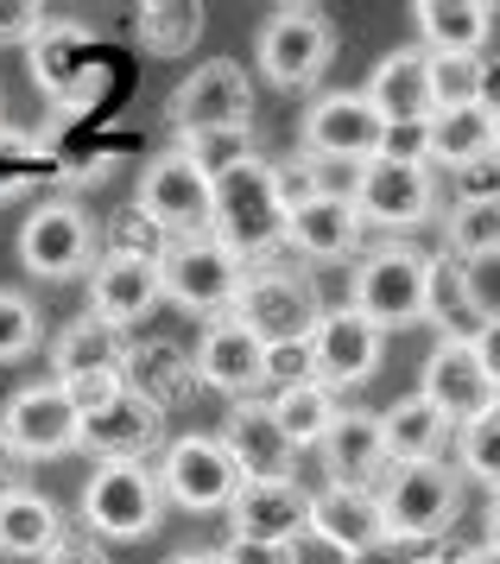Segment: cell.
Listing matches in <instances>:
<instances>
[{"instance_id":"60d3db41","label":"cell","mask_w":500,"mask_h":564,"mask_svg":"<svg viewBox=\"0 0 500 564\" xmlns=\"http://www.w3.org/2000/svg\"><path fill=\"white\" fill-rule=\"evenodd\" d=\"M165 248H172V235L159 229V223H146L140 209H127L121 223H115V235H108V248H101V254H140V260H165Z\"/></svg>"},{"instance_id":"d6a6232c","label":"cell","mask_w":500,"mask_h":564,"mask_svg":"<svg viewBox=\"0 0 500 564\" xmlns=\"http://www.w3.org/2000/svg\"><path fill=\"white\" fill-rule=\"evenodd\" d=\"M494 159V115L488 108H456V115H431V172H476Z\"/></svg>"},{"instance_id":"5bb4252c","label":"cell","mask_w":500,"mask_h":564,"mask_svg":"<svg viewBox=\"0 0 500 564\" xmlns=\"http://www.w3.org/2000/svg\"><path fill=\"white\" fill-rule=\"evenodd\" d=\"M380 108L368 102V89H324L317 102L298 115V147L304 159H329V165H368L380 159Z\"/></svg>"},{"instance_id":"836d02e7","label":"cell","mask_w":500,"mask_h":564,"mask_svg":"<svg viewBox=\"0 0 500 564\" xmlns=\"http://www.w3.org/2000/svg\"><path fill=\"white\" fill-rule=\"evenodd\" d=\"M267 406H273L279 432L292 437V451H317L329 437V425H336V412H343V393H329L324 381H285L267 393Z\"/></svg>"},{"instance_id":"4fadbf2b","label":"cell","mask_w":500,"mask_h":564,"mask_svg":"<svg viewBox=\"0 0 500 564\" xmlns=\"http://www.w3.org/2000/svg\"><path fill=\"white\" fill-rule=\"evenodd\" d=\"M355 209L368 229H387V235H405V229H425L437 223L444 209V191H437V172L431 165H393V159H368L349 184Z\"/></svg>"},{"instance_id":"7a4b0ae2","label":"cell","mask_w":500,"mask_h":564,"mask_svg":"<svg viewBox=\"0 0 500 564\" xmlns=\"http://www.w3.org/2000/svg\"><path fill=\"white\" fill-rule=\"evenodd\" d=\"M324 292L317 280L304 273L298 260H260L241 285V299H235V317L248 324L267 349H304L311 330L324 324Z\"/></svg>"},{"instance_id":"52a82bcc","label":"cell","mask_w":500,"mask_h":564,"mask_svg":"<svg viewBox=\"0 0 500 564\" xmlns=\"http://www.w3.org/2000/svg\"><path fill=\"white\" fill-rule=\"evenodd\" d=\"M248 273H253V260H241L222 235H184V241H172L165 260H159L165 299H172L177 311H197V317H222V311H235Z\"/></svg>"},{"instance_id":"8992f818","label":"cell","mask_w":500,"mask_h":564,"mask_svg":"<svg viewBox=\"0 0 500 564\" xmlns=\"http://www.w3.org/2000/svg\"><path fill=\"white\" fill-rule=\"evenodd\" d=\"M425 273H431V254L405 248V241H380L361 254L349 280V305L374 324L380 336L393 330H412L425 324Z\"/></svg>"},{"instance_id":"83f0119b","label":"cell","mask_w":500,"mask_h":564,"mask_svg":"<svg viewBox=\"0 0 500 564\" xmlns=\"http://www.w3.org/2000/svg\"><path fill=\"white\" fill-rule=\"evenodd\" d=\"M412 26L431 57H481V45L494 39V7L488 0H419Z\"/></svg>"},{"instance_id":"9a60e30c","label":"cell","mask_w":500,"mask_h":564,"mask_svg":"<svg viewBox=\"0 0 500 564\" xmlns=\"http://www.w3.org/2000/svg\"><path fill=\"white\" fill-rule=\"evenodd\" d=\"M159 482H165V501L191 513H228V501L241 495V469L228 457L222 437L209 432H184L159 451Z\"/></svg>"},{"instance_id":"4316f807","label":"cell","mask_w":500,"mask_h":564,"mask_svg":"<svg viewBox=\"0 0 500 564\" xmlns=\"http://www.w3.org/2000/svg\"><path fill=\"white\" fill-rule=\"evenodd\" d=\"M64 539H70V527H64V508L51 495H39V488H25V482L0 495V558L45 564Z\"/></svg>"},{"instance_id":"816d5d0a","label":"cell","mask_w":500,"mask_h":564,"mask_svg":"<svg viewBox=\"0 0 500 564\" xmlns=\"http://www.w3.org/2000/svg\"><path fill=\"white\" fill-rule=\"evenodd\" d=\"M450 564H500V552L494 545H469V552H456Z\"/></svg>"},{"instance_id":"bcb514c9","label":"cell","mask_w":500,"mask_h":564,"mask_svg":"<svg viewBox=\"0 0 500 564\" xmlns=\"http://www.w3.org/2000/svg\"><path fill=\"white\" fill-rule=\"evenodd\" d=\"M45 564H115V558H108V545H101V539H76V533H70Z\"/></svg>"},{"instance_id":"cb8c5ba5","label":"cell","mask_w":500,"mask_h":564,"mask_svg":"<svg viewBox=\"0 0 500 564\" xmlns=\"http://www.w3.org/2000/svg\"><path fill=\"white\" fill-rule=\"evenodd\" d=\"M311 533H324L336 552H349L355 564L387 545V520H380V495L374 488H349V482H324L311 488Z\"/></svg>"},{"instance_id":"ffe728a7","label":"cell","mask_w":500,"mask_h":564,"mask_svg":"<svg viewBox=\"0 0 500 564\" xmlns=\"http://www.w3.org/2000/svg\"><path fill=\"white\" fill-rule=\"evenodd\" d=\"M216 437L228 444L241 482H292L298 476V451H292V437L279 432V419L267 400H235Z\"/></svg>"},{"instance_id":"9c48e42d","label":"cell","mask_w":500,"mask_h":564,"mask_svg":"<svg viewBox=\"0 0 500 564\" xmlns=\"http://www.w3.org/2000/svg\"><path fill=\"white\" fill-rule=\"evenodd\" d=\"M101 241L96 223H89V209L70 204V197H57V204H39L32 216L20 223V267L32 280L45 285H64V280H89L101 260Z\"/></svg>"},{"instance_id":"d4e9b609","label":"cell","mask_w":500,"mask_h":564,"mask_svg":"<svg viewBox=\"0 0 500 564\" xmlns=\"http://www.w3.org/2000/svg\"><path fill=\"white\" fill-rule=\"evenodd\" d=\"M127 330H115V324H101V317H70L64 330L51 336V381H96V375H127Z\"/></svg>"},{"instance_id":"f1b7e54d","label":"cell","mask_w":500,"mask_h":564,"mask_svg":"<svg viewBox=\"0 0 500 564\" xmlns=\"http://www.w3.org/2000/svg\"><path fill=\"white\" fill-rule=\"evenodd\" d=\"M368 102L380 121H431V52L425 45H393L368 77Z\"/></svg>"},{"instance_id":"5b68a950","label":"cell","mask_w":500,"mask_h":564,"mask_svg":"<svg viewBox=\"0 0 500 564\" xmlns=\"http://www.w3.org/2000/svg\"><path fill=\"white\" fill-rule=\"evenodd\" d=\"M329 57H336V20H329L324 7H311V0H285L267 13V26L253 39V64H260V77L285 89V96H298V89H317L329 70Z\"/></svg>"},{"instance_id":"b9f144b4","label":"cell","mask_w":500,"mask_h":564,"mask_svg":"<svg viewBox=\"0 0 500 564\" xmlns=\"http://www.w3.org/2000/svg\"><path fill=\"white\" fill-rule=\"evenodd\" d=\"M380 159H393V165H431V121H387Z\"/></svg>"},{"instance_id":"f546056e","label":"cell","mask_w":500,"mask_h":564,"mask_svg":"<svg viewBox=\"0 0 500 564\" xmlns=\"http://www.w3.org/2000/svg\"><path fill=\"white\" fill-rule=\"evenodd\" d=\"M488 305H481V285H476V267L456 254H431V273H425V324H437L444 336H476Z\"/></svg>"},{"instance_id":"7402d4cb","label":"cell","mask_w":500,"mask_h":564,"mask_svg":"<svg viewBox=\"0 0 500 564\" xmlns=\"http://www.w3.org/2000/svg\"><path fill=\"white\" fill-rule=\"evenodd\" d=\"M159 305H165L159 260H140V254H101L96 260V273H89V317L115 324V330H133Z\"/></svg>"},{"instance_id":"603a6c76","label":"cell","mask_w":500,"mask_h":564,"mask_svg":"<svg viewBox=\"0 0 500 564\" xmlns=\"http://www.w3.org/2000/svg\"><path fill=\"white\" fill-rule=\"evenodd\" d=\"M228 533L260 539V545H292L311 533V488L292 482H241V495L228 501Z\"/></svg>"},{"instance_id":"f35d334b","label":"cell","mask_w":500,"mask_h":564,"mask_svg":"<svg viewBox=\"0 0 500 564\" xmlns=\"http://www.w3.org/2000/svg\"><path fill=\"white\" fill-rule=\"evenodd\" d=\"M39 343H45L39 305H32L25 292H7V285H0V361H25V356H39Z\"/></svg>"},{"instance_id":"ba28073f","label":"cell","mask_w":500,"mask_h":564,"mask_svg":"<svg viewBox=\"0 0 500 564\" xmlns=\"http://www.w3.org/2000/svg\"><path fill=\"white\" fill-rule=\"evenodd\" d=\"M25 70L39 83V96L57 102L64 115L96 108V96L108 89V57L76 20H45V32L25 45Z\"/></svg>"},{"instance_id":"c3c4849f","label":"cell","mask_w":500,"mask_h":564,"mask_svg":"<svg viewBox=\"0 0 500 564\" xmlns=\"http://www.w3.org/2000/svg\"><path fill=\"white\" fill-rule=\"evenodd\" d=\"M481 545H494L500 552V488L488 495V513H481Z\"/></svg>"},{"instance_id":"3957f363","label":"cell","mask_w":500,"mask_h":564,"mask_svg":"<svg viewBox=\"0 0 500 564\" xmlns=\"http://www.w3.org/2000/svg\"><path fill=\"white\" fill-rule=\"evenodd\" d=\"M209 235H222L241 260H260L285 248V191H279V165L267 159H241L235 172L216 178V223Z\"/></svg>"},{"instance_id":"74e56055","label":"cell","mask_w":500,"mask_h":564,"mask_svg":"<svg viewBox=\"0 0 500 564\" xmlns=\"http://www.w3.org/2000/svg\"><path fill=\"white\" fill-rule=\"evenodd\" d=\"M481 77H488V57H431V115L481 108Z\"/></svg>"},{"instance_id":"f907efd6","label":"cell","mask_w":500,"mask_h":564,"mask_svg":"<svg viewBox=\"0 0 500 564\" xmlns=\"http://www.w3.org/2000/svg\"><path fill=\"white\" fill-rule=\"evenodd\" d=\"M165 564H228L222 552H203V545H184V552H172Z\"/></svg>"},{"instance_id":"7c38bea8","label":"cell","mask_w":500,"mask_h":564,"mask_svg":"<svg viewBox=\"0 0 500 564\" xmlns=\"http://www.w3.org/2000/svg\"><path fill=\"white\" fill-rule=\"evenodd\" d=\"M191 361H197V387L222 393L228 406H235V400H267V387H273V349H267L235 311H222V317L203 324Z\"/></svg>"},{"instance_id":"d590c367","label":"cell","mask_w":500,"mask_h":564,"mask_svg":"<svg viewBox=\"0 0 500 564\" xmlns=\"http://www.w3.org/2000/svg\"><path fill=\"white\" fill-rule=\"evenodd\" d=\"M444 254L456 260H500V191L494 197H456L444 209Z\"/></svg>"},{"instance_id":"f6af8a7d","label":"cell","mask_w":500,"mask_h":564,"mask_svg":"<svg viewBox=\"0 0 500 564\" xmlns=\"http://www.w3.org/2000/svg\"><path fill=\"white\" fill-rule=\"evenodd\" d=\"M222 558L228 564H292L285 558V545H260V539H235V533H228Z\"/></svg>"},{"instance_id":"ee69618b","label":"cell","mask_w":500,"mask_h":564,"mask_svg":"<svg viewBox=\"0 0 500 564\" xmlns=\"http://www.w3.org/2000/svg\"><path fill=\"white\" fill-rule=\"evenodd\" d=\"M285 558H292V564H355L349 552H336V545H329L324 533H304V539H292V545H285Z\"/></svg>"},{"instance_id":"f5cc1de1","label":"cell","mask_w":500,"mask_h":564,"mask_svg":"<svg viewBox=\"0 0 500 564\" xmlns=\"http://www.w3.org/2000/svg\"><path fill=\"white\" fill-rule=\"evenodd\" d=\"M412 564H450V558H437V552H425V558H412Z\"/></svg>"},{"instance_id":"1f68e13d","label":"cell","mask_w":500,"mask_h":564,"mask_svg":"<svg viewBox=\"0 0 500 564\" xmlns=\"http://www.w3.org/2000/svg\"><path fill=\"white\" fill-rule=\"evenodd\" d=\"M380 437H387V463H431V457H444L456 425L431 406L425 393H405V400H393L380 412Z\"/></svg>"},{"instance_id":"484cf974","label":"cell","mask_w":500,"mask_h":564,"mask_svg":"<svg viewBox=\"0 0 500 564\" xmlns=\"http://www.w3.org/2000/svg\"><path fill=\"white\" fill-rule=\"evenodd\" d=\"M329 482H349V488H374L387 476V437H380V412L368 406H343L329 437L317 444Z\"/></svg>"},{"instance_id":"2e32d148","label":"cell","mask_w":500,"mask_h":564,"mask_svg":"<svg viewBox=\"0 0 500 564\" xmlns=\"http://www.w3.org/2000/svg\"><path fill=\"white\" fill-rule=\"evenodd\" d=\"M419 393L450 419L456 432H463L469 419H481L488 406H500V381L488 375L476 336H437L425 368H419Z\"/></svg>"},{"instance_id":"8fae6325","label":"cell","mask_w":500,"mask_h":564,"mask_svg":"<svg viewBox=\"0 0 500 564\" xmlns=\"http://www.w3.org/2000/svg\"><path fill=\"white\" fill-rule=\"evenodd\" d=\"M133 209H140L146 223H159L172 241L209 235V223H216V178H209L191 153L165 147L159 159H146L140 191H133Z\"/></svg>"},{"instance_id":"8d00e7d4","label":"cell","mask_w":500,"mask_h":564,"mask_svg":"<svg viewBox=\"0 0 500 564\" xmlns=\"http://www.w3.org/2000/svg\"><path fill=\"white\" fill-rule=\"evenodd\" d=\"M456 469H463V482H481L488 495L500 488V406H488L456 432Z\"/></svg>"},{"instance_id":"30bf717a","label":"cell","mask_w":500,"mask_h":564,"mask_svg":"<svg viewBox=\"0 0 500 564\" xmlns=\"http://www.w3.org/2000/svg\"><path fill=\"white\" fill-rule=\"evenodd\" d=\"M83 444V406L70 400L64 381H25L7 406H0V451L20 463H51L70 457Z\"/></svg>"},{"instance_id":"e575fe53","label":"cell","mask_w":500,"mask_h":564,"mask_svg":"<svg viewBox=\"0 0 500 564\" xmlns=\"http://www.w3.org/2000/svg\"><path fill=\"white\" fill-rule=\"evenodd\" d=\"M203 26H209V20H203L197 0H140V7H133V39H140L152 57L197 52Z\"/></svg>"},{"instance_id":"ac0fdd59","label":"cell","mask_w":500,"mask_h":564,"mask_svg":"<svg viewBox=\"0 0 500 564\" xmlns=\"http://www.w3.org/2000/svg\"><path fill=\"white\" fill-rule=\"evenodd\" d=\"M304 349H311V381H324L329 393H349V387L380 375L387 336H380L355 305H336V311H324V324L311 330Z\"/></svg>"},{"instance_id":"4dcf8cb0","label":"cell","mask_w":500,"mask_h":564,"mask_svg":"<svg viewBox=\"0 0 500 564\" xmlns=\"http://www.w3.org/2000/svg\"><path fill=\"white\" fill-rule=\"evenodd\" d=\"M127 387L146 406L172 412L197 393V361H191V349H177V343H133L127 349Z\"/></svg>"},{"instance_id":"6da1fadb","label":"cell","mask_w":500,"mask_h":564,"mask_svg":"<svg viewBox=\"0 0 500 564\" xmlns=\"http://www.w3.org/2000/svg\"><path fill=\"white\" fill-rule=\"evenodd\" d=\"M374 495H380V520H387V545H431L463 520V469L444 457L387 463Z\"/></svg>"},{"instance_id":"7dc6e473","label":"cell","mask_w":500,"mask_h":564,"mask_svg":"<svg viewBox=\"0 0 500 564\" xmlns=\"http://www.w3.org/2000/svg\"><path fill=\"white\" fill-rule=\"evenodd\" d=\"M476 349H481V361H488V375L500 381V311H488V317H481V330H476Z\"/></svg>"},{"instance_id":"ab89813d","label":"cell","mask_w":500,"mask_h":564,"mask_svg":"<svg viewBox=\"0 0 500 564\" xmlns=\"http://www.w3.org/2000/svg\"><path fill=\"white\" fill-rule=\"evenodd\" d=\"M177 153H191L209 172V178H222L235 172L241 159H253V128H222V133H184L177 140Z\"/></svg>"},{"instance_id":"db71d44e","label":"cell","mask_w":500,"mask_h":564,"mask_svg":"<svg viewBox=\"0 0 500 564\" xmlns=\"http://www.w3.org/2000/svg\"><path fill=\"white\" fill-rule=\"evenodd\" d=\"M494 159H500V121H494Z\"/></svg>"},{"instance_id":"e0dca14e","label":"cell","mask_w":500,"mask_h":564,"mask_svg":"<svg viewBox=\"0 0 500 564\" xmlns=\"http://www.w3.org/2000/svg\"><path fill=\"white\" fill-rule=\"evenodd\" d=\"M172 128L184 133H222V128H253V83L235 57H209L172 89Z\"/></svg>"},{"instance_id":"277c9868","label":"cell","mask_w":500,"mask_h":564,"mask_svg":"<svg viewBox=\"0 0 500 564\" xmlns=\"http://www.w3.org/2000/svg\"><path fill=\"white\" fill-rule=\"evenodd\" d=\"M83 527L89 539H146L165 520V482H159V463L146 457H115L96 463L89 482H83Z\"/></svg>"},{"instance_id":"d6986e66","label":"cell","mask_w":500,"mask_h":564,"mask_svg":"<svg viewBox=\"0 0 500 564\" xmlns=\"http://www.w3.org/2000/svg\"><path fill=\"white\" fill-rule=\"evenodd\" d=\"M361 209H355L349 191H317L304 204L285 209V248L311 267H329V260H349L361 254Z\"/></svg>"},{"instance_id":"7bdbcfd3","label":"cell","mask_w":500,"mask_h":564,"mask_svg":"<svg viewBox=\"0 0 500 564\" xmlns=\"http://www.w3.org/2000/svg\"><path fill=\"white\" fill-rule=\"evenodd\" d=\"M39 32H45L39 0H0V45H32Z\"/></svg>"},{"instance_id":"44dd1931","label":"cell","mask_w":500,"mask_h":564,"mask_svg":"<svg viewBox=\"0 0 500 564\" xmlns=\"http://www.w3.org/2000/svg\"><path fill=\"white\" fill-rule=\"evenodd\" d=\"M159 444H172L165 437V412L146 406L133 387H121L108 406L96 412H83V457H96V463H115V457H152Z\"/></svg>"},{"instance_id":"681fc988","label":"cell","mask_w":500,"mask_h":564,"mask_svg":"<svg viewBox=\"0 0 500 564\" xmlns=\"http://www.w3.org/2000/svg\"><path fill=\"white\" fill-rule=\"evenodd\" d=\"M481 108L500 121V64H488V77H481Z\"/></svg>"}]
</instances>
